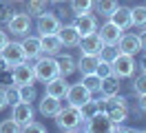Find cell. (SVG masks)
<instances>
[{
    "label": "cell",
    "mask_w": 146,
    "mask_h": 133,
    "mask_svg": "<svg viewBox=\"0 0 146 133\" xmlns=\"http://www.w3.org/2000/svg\"><path fill=\"white\" fill-rule=\"evenodd\" d=\"M20 44H22V49H25L27 60H33V58H38V55L42 53V47H40V35H29V33L22 35Z\"/></svg>",
    "instance_id": "19"
},
{
    "label": "cell",
    "mask_w": 146,
    "mask_h": 133,
    "mask_svg": "<svg viewBox=\"0 0 146 133\" xmlns=\"http://www.w3.org/2000/svg\"><path fill=\"white\" fill-rule=\"evenodd\" d=\"M7 106H9V102H7V91H5V87H0V111L7 109Z\"/></svg>",
    "instance_id": "38"
},
{
    "label": "cell",
    "mask_w": 146,
    "mask_h": 133,
    "mask_svg": "<svg viewBox=\"0 0 146 133\" xmlns=\"http://www.w3.org/2000/svg\"><path fill=\"white\" fill-rule=\"evenodd\" d=\"M7 29H9L13 35H27L29 29H31V16H29V13L13 11V16H11L9 22H7Z\"/></svg>",
    "instance_id": "9"
},
{
    "label": "cell",
    "mask_w": 146,
    "mask_h": 133,
    "mask_svg": "<svg viewBox=\"0 0 146 133\" xmlns=\"http://www.w3.org/2000/svg\"><path fill=\"white\" fill-rule=\"evenodd\" d=\"M11 16H13L11 0H0V25H7Z\"/></svg>",
    "instance_id": "32"
},
{
    "label": "cell",
    "mask_w": 146,
    "mask_h": 133,
    "mask_svg": "<svg viewBox=\"0 0 146 133\" xmlns=\"http://www.w3.org/2000/svg\"><path fill=\"white\" fill-rule=\"evenodd\" d=\"M11 69H13V67H7V64L0 69V87L7 89V87H11V84H13V76H11Z\"/></svg>",
    "instance_id": "35"
},
{
    "label": "cell",
    "mask_w": 146,
    "mask_h": 133,
    "mask_svg": "<svg viewBox=\"0 0 146 133\" xmlns=\"http://www.w3.org/2000/svg\"><path fill=\"white\" fill-rule=\"evenodd\" d=\"M55 62H58V71H60V76H64V78H69V76H73V73L78 71L75 58L69 55V53H58V55H55Z\"/></svg>",
    "instance_id": "21"
},
{
    "label": "cell",
    "mask_w": 146,
    "mask_h": 133,
    "mask_svg": "<svg viewBox=\"0 0 146 133\" xmlns=\"http://www.w3.org/2000/svg\"><path fill=\"white\" fill-rule=\"evenodd\" d=\"M60 18L55 16L53 11H49L46 9L44 13H40L36 20V29H38V35H49V33H58V29H60Z\"/></svg>",
    "instance_id": "5"
},
{
    "label": "cell",
    "mask_w": 146,
    "mask_h": 133,
    "mask_svg": "<svg viewBox=\"0 0 146 133\" xmlns=\"http://www.w3.org/2000/svg\"><path fill=\"white\" fill-rule=\"evenodd\" d=\"M62 109V102L58 100V98L53 96H42V100L38 102V111H40V115H44V118H55V113Z\"/></svg>",
    "instance_id": "15"
},
{
    "label": "cell",
    "mask_w": 146,
    "mask_h": 133,
    "mask_svg": "<svg viewBox=\"0 0 146 133\" xmlns=\"http://www.w3.org/2000/svg\"><path fill=\"white\" fill-rule=\"evenodd\" d=\"M137 40H139V47H142V51H146V27L137 33Z\"/></svg>",
    "instance_id": "40"
},
{
    "label": "cell",
    "mask_w": 146,
    "mask_h": 133,
    "mask_svg": "<svg viewBox=\"0 0 146 133\" xmlns=\"http://www.w3.org/2000/svg\"><path fill=\"white\" fill-rule=\"evenodd\" d=\"M49 0H27V13L29 16H40V13H44L46 9H49Z\"/></svg>",
    "instance_id": "27"
},
{
    "label": "cell",
    "mask_w": 146,
    "mask_h": 133,
    "mask_svg": "<svg viewBox=\"0 0 146 133\" xmlns=\"http://www.w3.org/2000/svg\"><path fill=\"white\" fill-rule=\"evenodd\" d=\"M109 20H111V22H115V25H117L119 29H124V31L133 27V20H131V9H128V7H122V5H117V9H115V11L109 16Z\"/></svg>",
    "instance_id": "20"
},
{
    "label": "cell",
    "mask_w": 146,
    "mask_h": 133,
    "mask_svg": "<svg viewBox=\"0 0 146 133\" xmlns=\"http://www.w3.org/2000/svg\"><path fill=\"white\" fill-rule=\"evenodd\" d=\"M71 25L78 29L80 35H89V33H93V31H98V16H93L91 11H86V13H75Z\"/></svg>",
    "instance_id": "7"
},
{
    "label": "cell",
    "mask_w": 146,
    "mask_h": 133,
    "mask_svg": "<svg viewBox=\"0 0 146 133\" xmlns=\"http://www.w3.org/2000/svg\"><path fill=\"white\" fill-rule=\"evenodd\" d=\"M75 64H78V71L82 76L84 73H95L98 64H100V55H95V53H82L80 60H75Z\"/></svg>",
    "instance_id": "22"
},
{
    "label": "cell",
    "mask_w": 146,
    "mask_h": 133,
    "mask_svg": "<svg viewBox=\"0 0 146 133\" xmlns=\"http://www.w3.org/2000/svg\"><path fill=\"white\" fill-rule=\"evenodd\" d=\"M93 2H95V0H69L73 13H86V11H91Z\"/></svg>",
    "instance_id": "31"
},
{
    "label": "cell",
    "mask_w": 146,
    "mask_h": 133,
    "mask_svg": "<svg viewBox=\"0 0 146 133\" xmlns=\"http://www.w3.org/2000/svg\"><path fill=\"white\" fill-rule=\"evenodd\" d=\"M58 38H60V42H62L64 47H78L82 35L78 33V29H75L73 25H60V29H58Z\"/></svg>",
    "instance_id": "17"
},
{
    "label": "cell",
    "mask_w": 146,
    "mask_h": 133,
    "mask_svg": "<svg viewBox=\"0 0 146 133\" xmlns=\"http://www.w3.org/2000/svg\"><path fill=\"white\" fill-rule=\"evenodd\" d=\"M25 60H27V55H25V49H22L20 42H11L9 40L0 49V62L7 64V67H16V64H20Z\"/></svg>",
    "instance_id": "4"
},
{
    "label": "cell",
    "mask_w": 146,
    "mask_h": 133,
    "mask_svg": "<svg viewBox=\"0 0 146 133\" xmlns=\"http://www.w3.org/2000/svg\"><path fill=\"white\" fill-rule=\"evenodd\" d=\"M111 126H113V122H111L109 118H106V113H104V111H98V113L93 115V118L84 120V124H82V131H91V133H104V131H111Z\"/></svg>",
    "instance_id": "8"
},
{
    "label": "cell",
    "mask_w": 146,
    "mask_h": 133,
    "mask_svg": "<svg viewBox=\"0 0 146 133\" xmlns=\"http://www.w3.org/2000/svg\"><path fill=\"white\" fill-rule=\"evenodd\" d=\"M11 2H20V0H11Z\"/></svg>",
    "instance_id": "44"
},
{
    "label": "cell",
    "mask_w": 146,
    "mask_h": 133,
    "mask_svg": "<svg viewBox=\"0 0 146 133\" xmlns=\"http://www.w3.org/2000/svg\"><path fill=\"white\" fill-rule=\"evenodd\" d=\"M80 82H82V84H84L86 89H89L91 93H95V91L100 89V82H102V78L98 76V73H84Z\"/></svg>",
    "instance_id": "29"
},
{
    "label": "cell",
    "mask_w": 146,
    "mask_h": 133,
    "mask_svg": "<svg viewBox=\"0 0 146 133\" xmlns=\"http://www.w3.org/2000/svg\"><path fill=\"white\" fill-rule=\"evenodd\" d=\"M33 71H36V80H40V82H46V80L60 76L55 58H53V55H44V53H40V55L36 58V62H33Z\"/></svg>",
    "instance_id": "2"
},
{
    "label": "cell",
    "mask_w": 146,
    "mask_h": 133,
    "mask_svg": "<svg viewBox=\"0 0 146 133\" xmlns=\"http://www.w3.org/2000/svg\"><path fill=\"white\" fill-rule=\"evenodd\" d=\"M117 53H119L117 44H104L98 55H100V60H104V62H113L115 58H117Z\"/></svg>",
    "instance_id": "30"
},
{
    "label": "cell",
    "mask_w": 146,
    "mask_h": 133,
    "mask_svg": "<svg viewBox=\"0 0 146 133\" xmlns=\"http://www.w3.org/2000/svg\"><path fill=\"white\" fill-rule=\"evenodd\" d=\"M89 98H93V93L84 87L82 82L69 84V91H66V102H69V104H73V106H78V109H80Z\"/></svg>",
    "instance_id": "10"
},
{
    "label": "cell",
    "mask_w": 146,
    "mask_h": 133,
    "mask_svg": "<svg viewBox=\"0 0 146 133\" xmlns=\"http://www.w3.org/2000/svg\"><path fill=\"white\" fill-rule=\"evenodd\" d=\"M7 42H9V35H7V31H5V29H0V49H2Z\"/></svg>",
    "instance_id": "41"
},
{
    "label": "cell",
    "mask_w": 146,
    "mask_h": 133,
    "mask_svg": "<svg viewBox=\"0 0 146 133\" xmlns=\"http://www.w3.org/2000/svg\"><path fill=\"white\" fill-rule=\"evenodd\" d=\"M49 2H51V5H64L66 0H49Z\"/></svg>",
    "instance_id": "43"
},
{
    "label": "cell",
    "mask_w": 146,
    "mask_h": 133,
    "mask_svg": "<svg viewBox=\"0 0 146 133\" xmlns=\"http://www.w3.org/2000/svg\"><path fill=\"white\" fill-rule=\"evenodd\" d=\"M113 67V76H117L119 80L122 78H133L135 76V55H128V53H117V58L111 62Z\"/></svg>",
    "instance_id": "3"
},
{
    "label": "cell",
    "mask_w": 146,
    "mask_h": 133,
    "mask_svg": "<svg viewBox=\"0 0 146 133\" xmlns=\"http://www.w3.org/2000/svg\"><path fill=\"white\" fill-rule=\"evenodd\" d=\"M66 91H69V82H66L64 76H55V78L44 82V93L46 96H53V98H58V100H64V98H66Z\"/></svg>",
    "instance_id": "12"
},
{
    "label": "cell",
    "mask_w": 146,
    "mask_h": 133,
    "mask_svg": "<svg viewBox=\"0 0 146 133\" xmlns=\"http://www.w3.org/2000/svg\"><path fill=\"white\" fill-rule=\"evenodd\" d=\"M33 106H31V102H13L11 104V118L16 120V122L20 124V129L25 126V124H29L31 120H33Z\"/></svg>",
    "instance_id": "11"
},
{
    "label": "cell",
    "mask_w": 146,
    "mask_h": 133,
    "mask_svg": "<svg viewBox=\"0 0 146 133\" xmlns=\"http://www.w3.org/2000/svg\"><path fill=\"white\" fill-rule=\"evenodd\" d=\"M93 9H95V13L102 18H109L115 9H117V0H95L93 2Z\"/></svg>",
    "instance_id": "25"
},
{
    "label": "cell",
    "mask_w": 146,
    "mask_h": 133,
    "mask_svg": "<svg viewBox=\"0 0 146 133\" xmlns=\"http://www.w3.org/2000/svg\"><path fill=\"white\" fill-rule=\"evenodd\" d=\"M16 91H18L20 102H36V98H38L33 84H20V87H16Z\"/></svg>",
    "instance_id": "26"
},
{
    "label": "cell",
    "mask_w": 146,
    "mask_h": 133,
    "mask_svg": "<svg viewBox=\"0 0 146 133\" xmlns=\"http://www.w3.org/2000/svg\"><path fill=\"white\" fill-rule=\"evenodd\" d=\"M80 51L82 53H100V49L104 47V42H102V38L98 35V31H93V33H89V35H82L80 38Z\"/></svg>",
    "instance_id": "16"
},
{
    "label": "cell",
    "mask_w": 146,
    "mask_h": 133,
    "mask_svg": "<svg viewBox=\"0 0 146 133\" xmlns=\"http://www.w3.org/2000/svg\"><path fill=\"white\" fill-rule=\"evenodd\" d=\"M137 109H139L142 113H146V93L137 96Z\"/></svg>",
    "instance_id": "39"
},
{
    "label": "cell",
    "mask_w": 146,
    "mask_h": 133,
    "mask_svg": "<svg viewBox=\"0 0 146 133\" xmlns=\"http://www.w3.org/2000/svg\"><path fill=\"white\" fill-rule=\"evenodd\" d=\"M119 89H122V84H119L117 76H106V78H102L98 91L102 93V98H111V96H115V93H119Z\"/></svg>",
    "instance_id": "23"
},
{
    "label": "cell",
    "mask_w": 146,
    "mask_h": 133,
    "mask_svg": "<svg viewBox=\"0 0 146 133\" xmlns=\"http://www.w3.org/2000/svg\"><path fill=\"white\" fill-rule=\"evenodd\" d=\"M55 124H58L60 131H82L84 120H82V113H80L78 106L66 104L55 113Z\"/></svg>",
    "instance_id": "1"
},
{
    "label": "cell",
    "mask_w": 146,
    "mask_h": 133,
    "mask_svg": "<svg viewBox=\"0 0 146 133\" xmlns=\"http://www.w3.org/2000/svg\"><path fill=\"white\" fill-rule=\"evenodd\" d=\"M95 73H98L100 78H106V76H113V67H111V62H104V60H100V64H98V69H95Z\"/></svg>",
    "instance_id": "37"
},
{
    "label": "cell",
    "mask_w": 146,
    "mask_h": 133,
    "mask_svg": "<svg viewBox=\"0 0 146 133\" xmlns=\"http://www.w3.org/2000/svg\"><path fill=\"white\" fill-rule=\"evenodd\" d=\"M102 100H104V98H89V100L80 106L82 120H89V118H93L98 111H102Z\"/></svg>",
    "instance_id": "24"
},
{
    "label": "cell",
    "mask_w": 146,
    "mask_h": 133,
    "mask_svg": "<svg viewBox=\"0 0 146 133\" xmlns=\"http://www.w3.org/2000/svg\"><path fill=\"white\" fill-rule=\"evenodd\" d=\"M18 131H22V129L13 118H7V120L0 122V133H18Z\"/></svg>",
    "instance_id": "33"
},
{
    "label": "cell",
    "mask_w": 146,
    "mask_h": 133,
    "mask_svg": "<svg viewBox=\"0 0 146 133\" xmlns=\"http://www.w3.org/2000/svg\"><path fill=\"white\" fill-rule=\"evenodd\" d=\"M40 47H42V53L44 55H58V53H62L64 44L60 42V38L58 33H49V35H40Z\"/></svg>",
    "instance_id": "14"
},
{
    "label": "cell",
    "mask_w": 146,
    "mask_h": 133,
    "mask_svg": "<svg viewBox=\"0 0 146 133\" xmlns=\"http://www.w3.org/2000/svg\"><path fill=\"white\" fill-rule=\"evenodd\" d=\"M11 76H13V84L20 87V84H33L36 82V71H33V64H29V60L20 62L11 69Z\"/></svg>",
    "instance_id": "6"
},
{
    "label": "cell",
    "mask_w": 146,
    "mask_h": 133,
    "mask_svg": "<svg viewBox=\"0 0 146 133\" xmlns=\"http://www.w3.org/2000/svg\"><path fill=\"white\" fill-rule=\"evenodd\" d=\"M133 93L135 96H142V93H146V73H139L135 80H133Z\"/></svg>",
    "instance_id": "34"
},
{
    "label": "cell",
    "mask_w": 146,
    "mask_h": 133,
    "mask_svg": "<svg viewBox=\"0 0 146 133\" xmlns=\"http://www.w3.org/2000/svg\"><path fill=\"white\" fill-rule=\"evenodd\" d=\"M122 33H124V29H119V27L115 25V22H111V20H106V22L98 29V35L102 38L104 44H117Z\"/></svg>",
    "instance_id": "13"
},
{
    "label": "cell",
    "mask_w": 146,
    "mask_h": 133,
    "mask_svg": "<svg viewBox=\"0 0 146 133\" xmlns=\"http://www.w3.org/2000/svg\"><path fill=\"white\" fill-rule=\"evenodd\" d=\"M117 49H119V53H128V55L139 53L142 47H139L137 33H122V38H119V42H117Z\"/></svg>",
    "instance_id": "18"
},
{
    "label": "cell",
    "mask_w": 146,
    "mask_h": 133,
    "mask_svg": "<svg viewBox=\"0 0 146 133\" xmlns=\"http://www.w3.org/2000/svg\"><path fill=\"white\" fill-rule=\"evenodd\" d=\"M137 69L142 71V73H146V53H144V55H142V60L137 62Z\"/></svg>",
    "instance_id": "42"
},
{
    "label": "cell",
    "mask_w": 146,
    "mask_h": 133,
    "mask_svg": "<svg viewBox=\"0 0 146 133\" xmlns=\"http://www.w3.org/2000/svg\"><path fill=\"white\" fill-rule=\"evenodd\" d=\"M131 20L133 27H146V5H137L131 9Z\"/></svg>",
    "instance_id": "28"
},
{
    "label": "cell",
    "mask_w": 146,
    "mask_h": 133,
    "mask_svg": "<svg viewBox=\"0 0 146 133\" xmlns=\"http://www.w3.org/2000/svg\"><path fill=\"white\" fill-rule=\"evenodd\" d=\"M22 131H25V133H46V126H44V124H40V122H36V120H31L29 124L22 126Z\"/></svg>",
    "instance_id": "36"
}]
</instances>
